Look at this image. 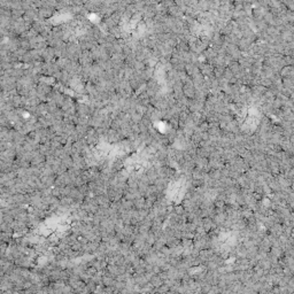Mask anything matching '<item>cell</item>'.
I'll list each match as a JSON object with an SVG mask.
<instances>
[{
    "label": "cell",
    "mask_w": 294,
    "mask_h": 294,
    "mask_svg": "<svg viewBox=\"0 0 294 294\" xmlns=\"http://www.w3.org/2000/svg\"><path fill=\"white\" fill-rule=\"evenodd\" d=\"M280 71H282V76H285V78H292L293 76V67L292 66H284Z\"/></svg>",
    "instance_id": "6da1fadb"
}]
</instances>
